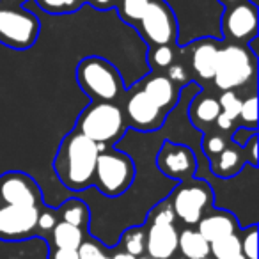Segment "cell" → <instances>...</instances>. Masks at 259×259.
<instances>
[{
  "label": "cell",
  "instance_id": "cell-42",
  "mask_svg": "<svg viewBox=\"0 0 259 259\" xmlns=\"http://www.w3.org/2000/svg\"><path fill=\"white\" fill-rule=\"evenodd\" d=\"M103 259H110V255H103Z\"/></svg>",
  "mask_w": 259,
  "mask_h": 259
},
{
  "label": "cell",
  "instance_id": "cell-34",
  "mask_svg": "<svg viewBox=\"0 0 259 259\" xmlns=\"http://www.w3.org/2000/svg\"><path fill=\"white\" fill-rule=\"evenodd\" d=\"M57 222H59L57 211H54V209L47 208L43 211H39V215H37V229L41 231H52Z\"/></svg>",
  "mask_w": 259,
  "mask_h": 259
},
{
  "label": "cell",
  "instance_id": "cell-1",
  "mask_svg": "<svg viewBox=\"0 0 259 259\" xmlns=\"http://www.w3.org/2000/svg\"><path fill=\"white\" fill-rule=\"evenodd\" d=\"M98 144L73 130L59 146L54 160V170L59 181L71 192H83L94 185L98 160Z\"/></svg>",
  "mask_w": 259,
  "mask_h": 259
},
{
  "label": "cell",
  "instance_id": "cell-10",
  "mask_svg": "<svg viewBox=\"0 0 259 259\" xmlns=\"http://www.w3.org/2000/svg\"><path fill=\"white\" fill-rule=\"evenodd\" d=\"M156 167L167 180L180 183L197 174V158L188 146L165 141L156 153Z\"/></svg>",
  "mask_w": 259,
  "mask_h": 259
},
{
  "label": "cell",
  "instance_id": "cell-45",
  "mask_svg": "<svg viewBox=\"0 0 259 259\" xmlns=\"http://www.w3.org/2000/svg\"><path fill=\"white\" fill-rule=\"evenodd\" d=\"M204 259H209V257H204Z\"/></svg>",
  "mask_w": 259,
  "mask_h": 259
},
{
  "label": "cell",
  "instance_id": "cell-33",
  "mask_svg": "<svg viewBox=\"0 0 259 259\" xmlns=\"http://www.w3.org/2000/svg\"><path fill=\"white\" fill-rule=\"evenodd\" d=\"M76 252H78V259H103L105 255L96 241H85V240L76 248Z\"/></svg>",
  "mask_w": 259,
  "mask_h": 259
},
{
  "label": "cell",
  "instance_id": "cell-35",
  "mask_svg": "<svg viewBox=\"0 0 259 259\" xmlns=\"http://www.w3.org/2000/svg\"><path fill=\"white\" fill-rule=\"evenodd\" d=\"M257 135V130H250V128H245V126H240V128H234L233 132V142L238 146V148L243 149L245 146L250 142L252 137Z\"/></svg>",
  "mask_w": 259,
  "mask_h": 259
},
{
  "label": "cell",
  "instance_id": "cell-41",
  "mask_svg": "<svg viewBox=\"0 0 259 259\" xmlns=\"http://www.w3.org/2000/svg\"><path fill=\"white\" fill-rule=\"evenodd\" d=\"M238 2H241V0H219V4L222 6V8H229V6L238 4Z\"/></svg>",
  "mask_w": 259,
  "mask_h": 259
},
{
  "label": "cell",
  "instance_id": "cell-22",
  "mask_svg": "<svg viewBox=\"0 0 259 259\" xmlns=\"http://www.w3.org/2000/svg\"><path fill=\"white\" fill-rule=\"evenodd\" d=\"M57 213L61 215L62 222H68V224H71V226L80 227V229L89 226V217H91L89 204L80 197L68 199V201L64 202V206H62Z\"/></svg>",
  "mask_w": 259,
  "mask_h": 259
},
{
  "label": "cell",
  "instance_id": "cell-38",
  "mask_svg": "<svg viewBox=\"0 0 259 259\" xmlns=\"http://www.w3.org/2000/svg\"><path fill=\"white\" fill-rule=\"evenodd\" d=\"M50 259H78V252L71 248H55L50 254Z\"/></svg>",
  "mask_w": 259,
  "mask_h": 259
},
{
  "label": "cell",
  "instance_id": "cell-17",
  "mask_svg": "<svg viewBox=\"0 0 259 259\" xmlns=\"http://www.w3.org/2000/svg\"><path fill=\"white\" fill-rule=\"evenodd\" d=\"M146 96L153 101L158 108H162L163 112H167L170 107L180 101V89L178 85L169 78V76H163V75H156L151 76L148 82L144 83V89Z\"/></svg>",
  "mask_w": 259,
  "mask_h": 259
},
{
  "label": "cell",
  "instance_id": "cell-39",
  "mask_svg": "<svg viewBox=\"0 0 259 259\" xmlns=\"http://www.w3.org/2000/svg\"><path fill=\"white\" fill-rule=\"evenodd\" d=\"M112 2H114V0H93V6L100 9H107L112 6Z\"/></svg>",
  "mask_w": 259,
  "mask_h": 259
},
{
  "label": "cell",
  "instance_id": "cell-31",
  "mask_svg": "<svg viewBox=\"0 0 259 259\" xmlns=\"http://www.w3.org/2000/svg\"><path fill=\"white\" fill-rule=\"evenodd\" d=\"M80 0H37V4L48 13H69L78 6Z\"/></svg>",
  "mask_w": 259,
  "mask_h": 259
},
{
  "label": "cell",
  "instance_id": "cell-2",
  "mask_svg": "<svg viewBox=\"0 0 259 259\" xmlns=\"http://www.w3.org/2000/svg\"><path fill=\"white\" fill-rule=\"evenodd\" d=\"M255 54L248 45L227 43L219 48L213 83L220 91H234L255 76Z\"/></svg>",
  "mask_w": 259,
  "mask_h": 259
},
{
  "label": "cell",
  "instance_id": "cell-6",
  "mask_svg": "<svg viewBox=\"0 0 259 259\" xmlns=\"http://www.w3.org/2000/svg\"><path fill=\"white\" fill-rule=\"evenodd\" d=\"M41 30L39 18L29 8L0 4V43L13 50L34 47Z\"/></svg>",
  "mask_w": 259,
  "mask_h": 259
},
{
  "label": "cell",
  "instance_id": "cell-40",
  "mask_svg": "<svg viewBox=\"0 0 259 259\" xmlns=\"http://www.w3.org/2000/svg\"><path fill=\"white\" fill-rule=\"evenodd\" d=\"M110 259H137V257H135V255H132V254H128V252L122 250V252H117V254H114Z\"/></svg>",
  "mask_w": 259,
  "mask_h": 259
},
{
  "label": "cell",
  "instance_id": "cell-29",
  "mask_svg": "<svg viewBox=\"0 0 259 259\" xmlns=\"http://www.w3.org/2000/svg\"><path fill=\"white\" fill-rule=\"evenodd\" d=\"M226 148H227V141L222 137V135H217V134H213V132H208V134L202 137V149H204V155L208 156V158L217 156Z\"/></svg>",
  "mask_w": 259,
  "mask_h": 259
},
{
  "label": "cell",
  "instance_id": "cell-14",
  "mask_svg": "<svg viewBox=\"0 0 259 259\" xmlns=\"http://www.w3.org/2000/svg\"><path fill=\"white\" fill-rule=\"evenodd\" d=\"M178 250L174 224H149L146 231V252L149 259H170Z\"/></svg>",
  "mask_w": 259,
  "mask_h": 259
},
{
  "label": "cell",
  "instance_id": "cell-25",
  "mask_svg": "<svg viewBox=\"0 0 259 259\" xmlns=\"http://www.w3.org/2000/svg\"><path fill=\"white\" fill-rule=\"evenodd\" d=\"M148 4H149V0H122L121 8H119L121 18L124 20V22L135 25V23L141 22Z\"/></svg>",
  "mask_w": 259,
  "mask_h": 259
},
{
  "label": "cell",
  "instance_id": "cell-28",
  "mask_svg": "<svg viewBox=\"0 0 259 259\" xmlns=\"http://www.w3.org/2000/svg\"><path fill=\"white\" fill-rule=\"evenodd\" d=\"M219 105L220 112H224L226 115H229L231 119L236 121L241 108V100L238 98V94L234 91H222V94L219 98Z\"/></svg>",
  "mask_w": 259,
  "mask_h": 259
},
{
  "label": "cell",
  "instance_id": "cell-11",
  "mask_svg": "<svg viewBox=\"0 0 259 259\" xmlns=\"http://www.w3.org/2000/svg\"><path fill=\"white\" fill-rule=\"evenodd\" d=\"M39 208L34 206H0V240L18 241L30 238L37 229Z\"/></svg>",
  "mask_w": 259,
  "mask_h": 259
},
{
  "label": "cell",
  "instance_id": "cell-16",
  "mask_svg": "<svg viewBox=\"0 0 259 259\" xmlns=\"http://www.w3.org/2000/svg\"><path fill=\"white\" fill-rule=\"evenodd\" d=\"M238 229H240V224L236 220V215H233L231 211H226V209L204 213L197 222V231L208 243L238 233Z\"/></svg>",
  "mask_w": 259,
  "mask_h": 259
},
{
  "label": "cell",
  "instance_id": "cell-36",
  "mask_svg": "<svg viewBox=\"0 0 259 259\" xmlns=\"http://www.w3.org/2000/svg\"><path fill=\"white\" fill-rule=\"evenodd\" d=\"M169 78L172 80L174 83H185L187 82V71L181 64H170L169 66Z\"/></svg>",
  "mask_w": 259,
  "mask_h": 259
},
{
  "label": "cell",
  "instance_id": "cell-12",
  "mask_svg": "<svg viewBox=\"0 0 259 259\" xmlns=\"http://www.w3.org/2000/svg\"><path fill=\"white\" fill-rule=\"evenodd\" d=\"M43 195L41 188L29 174L25 172H6L0 176V202L15 206H34L39 208Z\"/></svg>",
  "mask_w": 259,
  "mask_h": 259
},
{
  "label": "cell",
  "instance_id": "cell-13",
  "mask_svg": "<svg viewBox=\"0 0 259 259\" xmlns=\"http://www.w3.org/2000/svg\"><path fill=\"white\" fill-rule=\"evenodd\" d=\"M167 112L158 108L148 96L144 91H137L130 96L126 101V117L130 121V126L135 132H155L160 130L167 117Z\"/></svg>",
  "mask_w": 259,
  "mask_h": 259
},
{
  "label": "cell",
  "instance_id": "cell-9",
  "mask_svg": "<svg viewBox=\"0 0 259 259\" xmlns=\"http://www.w3.org/2000/svg\"><path fill=\"white\" fill-rule=\"evenodd\" d=\"M220 32L229 43L248 45L257 37V6L250 0L224 8L220 16Z\"/></svg>",
  "mask_w": 259,
  "mask_h": 259
},
{
  "label": "cell",
  "instance_id": "cell-27",
  "mask_svg": "<svg viewBox=\"0 0 259 259\" xmlns=\"http://www.w3.org/2000/svg\"><path fill=\"white\" fill-rule=\"evenodd\" d=\"M241 254L245 259H257V226L252 224L243 229V236L240 238Z\"/></svg>",
  "mask_w": 259,
  "mask_h": 259
},
{
  "label": "cell",
  "instance_id": "cell-37",
  "mask_svg": "<svg viewBox=\"0 0 259 259\" xmlns=\"http://www.w3.org/2000/svg\"><path fill=\"white\" fill-rule=\"evenodd\" d=\"M215 122H217V126H219V130H222V132H231V130L236 128V121L231 119L229 115H226L224 112H220Z\"/></svg>",
  "mask_w": 259,
  "mask_h": 259
},
{
  "label": "cell",
  "instance_id": "cell-15",
  "mask_svg": "<svg viewBox=\"0 0 259 259\" xmlns=\"http://www.w3.org/2000/svg\"><path fill=\"white\" fill-rule=\"evenodd\" d=\"M219 41L215 37H201L190 43V64L194 73L202 80H211L215 75L217 55H219Z\"/></svg>",
  "mask_w": 259,
  "mask_h": 259
},
{
  "label": "cell",
  "instance_id": "cell-8",
  "mask_svg": "<svg viewBox=\"0 0 259 259\" xmlns=\"http://www.w3.org/2000/svg\"><path fill=\"white\" fill-rule=\"evenodd\" d=\"M139 30L151 47L172 45L178 41V22L165 0H149L139 22Z\"/></svg>",
  "mask_w": 259,
  "mask_h": 259
},
{
  "label": "cell",
  "instance_id": "cell-24",
  "mask_svg": "<svg viewBox=\"0 0 259 259\" xmlns=\"http://www.w3.org/2000/svg\"><path fill=\"white\" fill-rule=\"evenodd\" d=\"M121 243L124 247V252L139 257L146 252V229L142 226L128 227L122 234Z\"/></svg>",
  "mask_w": 259,
  "mask_h": 259
},
{
  "label": "cell",
  "instance_id": "cell-5",
  "mask_svg": "<svg viewBox=\"0 0 259 259\" xmlns=\"http://www.w3.org/2000/svg\"><path fill=\"white\" fill-rule=\"evenodd\" d=\"M76 80L82 91L96 101H114L122 93L119 71L101 57H87L76 68Z\"/></svg>",
  "mask_w": 259,
  "mask_h": 259
},
{
  "label": "cell",
  "instance_id": "cell-23",
  "mask_svg": "<svg viewBox=\"0 0 259 259\" xmlns=\"http://www.w3.org/2000/svg\"><path fill=\"white\" fill-rule=\"evenodd\" d=\"M209 254L213 255V259H236L238 255H243L238 233L211 241L209 243Z\"/></svg>",
  "mask_w": 259,
  "mask_h": 259
},
{
  "label": "cell",
  "instance_id": "cell-18",
  "mask_svg": "<svg viewBox=\"0 0 259 259\" xmlns=\"http://www.w3.org/2000/svg\"><path fill=\"white\" fill-rule=\"evenodd\" d=\"M247 149L243 148V153L238 149V146H231L226 148L224 151H220L217 156L209 158V167H211V172L215 174L220 180H229L234 178L236 174L241 172V167L247 162Z\"/></svg>",
  "mask_w": 259,
  "mask_h": 259
},
{
  "label": "cell",
  "instance_id": "cell-19",
  "mask_svg": "<svg viewBox=\"0 0 259 259\" xmlns=\"http://www.w3.org/2000/svg\"><path fill=\"white\" fill-rule=\"evenodd\" d=\"M220 114V105L219 100L213 96H204V94H199V96L192 98L190 107H188V115H190V122L199 130H208V126H211L217 121Z\"/></svg>",
  "mask_w": 259,
  "mask_h": 259
},
{
  "label": "cell",
  "instance_id": "cell-4",
  "mask_svg": "<svg viewBox=\"0 0 259 259\" xmlns=\"http://www.w3.org/2000/svg\"><path fill=\"white\" fill-rule=\"evenodd\" d=\"M76 130L96 144H117L126 134L124 115L112 101H94L80 114Z\"/></svg>",
  "mask_w": 259,
  "mask_h": 259
},
{
  "label": "cell",
  "instance_id": "cell-20",
  "mask_svg": "<svg viewBox=\"0 0 259 259\" xmlns=\"http://www.w3.org/2000/svg\"><path fill=\"white\" fill-rule=\"evenodd\" d=\"M178 248L187 259H204L209 255V243L195 229H183L178 234Z\"/></svg>",
  "mask_w": 259,
  "mask_h": 259
},
{
  "label": "cell",
  "instance_id": "cell-7",
  "mask_svg": "<svg viewBox=\"0 0 259 259\" xmlns=\"http://www.w3.org/2000/svg\"><path fill=\"white\" fill-rule=\"evenodd\" d=\"M213 190L211 185L202 178H190V180L180 181V185L170 192V206L174 215L183 220L188 226H194L201 220L206 209L211 206Z\"/></svg>",
  "mask_w": 259,
  "mask_h": 259
},
{
  "label": "cell",
  "instance_id": "cell-44",
  "mask_svg": "<svg viewBox=\"0 0 259 259\" xmlns=\"http://www.w3.org/2000/svg\"><path fill=\"white\" fill-rule=\"evenodd\" d=\"M137 259H149V257H137Z\"/></svg>",
  "mask_w": 259,
  "mask_h": 259
},
{
  "label": "cell",
  "instance_id": "cell-43",
  "mask_svg": "<svg viewBox=\"0 0 259 259\" xmlns=\"http://www.w3.org/2000/svg\"><path fill=\"white\" fill-rule=\"evenodd\" d=\"M8 2H20V0H8Z\"/></svg>",
  "mask_w": 259,
  "mask_h": 259
},
{
  "label": "cell",
  "instance_id": "cell-3",
  "mask_svg": "<svg viewBox=\"0 0 259 259\" xmlns=\"http://www.w3.org/2000/svg\"><path fill=\"white\" fill-rule=\"evenodd\" d=\"M135 180V163L122 149H105L98 155L94 185L108 199L124 195Z\"/></svg>",
  "mask_w": 259,
  "mask_h": 259
},
{
  "label": "cell",
  "instance_id": "cell-32",
  "mask_svg": "<svg viewBox=\"0 0 259 259\" xmlns=\"http://www.w3.org/2000/svg\"><path fill=\"white\" fill-rule=\"evenodd\" d=\"M174 61V50L170 45H162V47H155L151 54V62L156 68H167Z\"/></svg>",
  "mask_w": 259,
  "mask_h": 259
},
{
  "label": "cell",
  "instance_id": "cell-26",
  "mask_svg": "<svg viewBox=\"0 0 259 259\" xmlns=\"http://www.w3.org/2000/svg\"><path fill=\"white\" fill-rule=\"evenodd\" d=\"M238 119H240L245 128L257 130V98H255V94L241 100V108L240 114H238Z\"/></svg>",
  "mask_w": 259,
  "mask_h": 259
},
{
  "label": "cell",
  "instance_id": "cell-21",
  "mask_svg": "<svg viewBox=\"0 0 259 259\" xmlns=\"http://www.w3.org/2000/svg\"><path fill=\"white\" fill-rule=\"evenodd\" d=\"M82 241L83 229L71 226L68 222L59 220L54 229H52V243L55 245V248H71V250H76L82 245Z\"/></svg>",
  "mask_w": 259,
  "mask_h": 259
},
{
  "label": "cell",
  "instance_id": "cell-30",
  "mask_svg": "<svg viewBox=\"0 0 259 259\" xmlns=\"http://www.w3.org/2000/svg\"><path fill=\"white\" fill-rule=\"evenodd\" d=\"M174 219H176V215H174L172 206H170L169 201H165V202H162V204L155 206V209L149 213L146 222L148 224H174Z\"/></svg>",
  "mask_w": 259,
  "mask_h": 259
}]
</instances>
